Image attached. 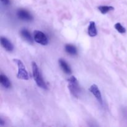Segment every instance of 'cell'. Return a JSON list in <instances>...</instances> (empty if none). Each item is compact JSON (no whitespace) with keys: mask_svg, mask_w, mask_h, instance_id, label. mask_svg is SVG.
<instances>
[{"mask_svg":"<svg viewBox=\"0 0 127 127\" xmlns=\"http://www.w3.org/2000/svg\"><path fill=\"white\" fill-rule=\"evenodd\" d=\"M32 74H33V77L34 80L35 81L36 84L39 88H42L43 89H47V86L45 82L43 80V78L42 76L40 71L36 63L32 62Z\"/></svg>","mask_w":127,"mask_h":127,"instance_id":"6da1fadb","label":"cell"},{"mask_svg":"<svg viewBox=\"0 0 127 127\" xmlns=\"http://www.w3.org/2000/svg\"><path fill=\"white\" fill-rule=\"evenodd\" d=\"M68 89L73 97L76 98L79 97L81 93V88L79 86L78 79L75 76H72L68 79Z\"/></svg>","mask_w":127,"mask_h":127,"instance_id":"7a4b0ae2","label":"cell"},{"mask_svg":"<svg viewBox=\"0 0 127 127\" xmlns=\"http://www.w3.org/2000/svg\"><path fill=\"white\" fill-rule=\"evenodd\" d=\"M14 62L17 64V67H18V72L17 74V78L18 79H24V80H28L29 79L28 72L26 70V67L24 64L23 62L19 59H14Z\"/></svg>","mask_w":127,"mask_h":127,"instance_id":"3957f363","label":"cell"},{"mask_svg":"<svg viewBox=\"0 0 127 127\" xmlns=\"http://www.w3.org/2000/svg\"><path fill=\"white\" fill-rule=\"evenodd\" d=\"M33 39H34L35 42L42 45H47L48 43V37L42 31H34Z\"/></svg>","mask_w":127,"mask_h":127,"instance_id":"277c9868","label":"cell"},{"mask_svg":"<svg viewBox=\"0 0 127 127\" xmlns=\"http://www.w3.org/2000/svg\"><path fill=\"white\" fill-rule=\"evenodd\" d=\"M17 16L19 19L25 21H31L33 20V17L27 10L20 9L17 11Z\"/></svg>","mask_w":127,"mask_h":127,"instance_id":"5b68a950","label":"cell"},{"mask_svg":"<svg viewBox=\"0 0 127 127\" xmlns=\"http://www.w3.org/2000/svg\"><path fill=\"white\" fill-rule=\"evenodd\" d=\"M89 91L93 94V95H94V96L95 97V99L97 100L99 103H100L101 105H102V97L101 93H100V90L99 89V88H98L96 84H93V85H91V86L89 88Z\"/></svg>","mask_w":127,"mask_h":127,"instance_id":"8992f818","label":"cell"},{"mask_svg":"<svg viewBox=\"0 0 127 127\" xmlns=\"http://www.w3.org/2000/svg\"><path fill=\"white\" fill-rule=\"evenodd\" d=\"M1 46L6 50L7 52H11L14 50V45L11 43V41L9 40L7 38L4 37H1Z\"/></svg>","mask_w":127,"mask_h":127,"instance_id":"52a82bcc","label":"cell"},{"mask_svg":"<svg viewBox=\"0 0 127 127\" xmlns=\"http://www.w3.org/2000/svg\"><path fill=\"white\" fill-rule=\"evenodd\" d=\"M20 34L21 36L26 41H27L28 43L32 44L33 42V38H32V35H31V33H30L29 31L27 29H22V30L20 32Z\"/></svg>","mask_w":127,"mask_h":127,"instance_id":"ba28073f","label":"cell"},{"mask_svg":"<svg viewBox=\"0 0 127 127\" xmlns=\"http://www.w3.org/2000/svg\"><path fill=\"white\" fill-rule=\"evenodd\" d=\"M58 63H59L60 66L61 67L64 73L67 74H69L72 73L71 69L70 66L69 64L63 59H60L58 60Z\"/></svg>","mask_w":127,"mask_h":127,"instance_id":"9c48e42d","label":"cell"},{"mask_svg":"<svg viewBox=\"0 0 127 127\" xmlns=\"http://www.w3.org/2000/svg\"><path fill=\"white\" fill-rule=\"evenodd\" d=\"M88 35L90 37H95L97 35V30L96 28V25L94 21H91L88 30Z\"/></svg>","mask_w":127,"mask_h":127,"instance_id":"30bf717a","label":"cell"},{"mask_svg":"<svg viewBox=\"0 0 127 127\" xmlns=\"http://www.w3.org/2000/svg\"><path fill=\"white\" fill-rule=\"evenodd\" d=\"M0 82L1 84L4 88H6V89H9V88H11V83L9 79H8L6 75L3 74H1L0 75Z\"/></svg>","mask_w":127,"mask_h":127,"instance_id":"8fae6325","label":"cell"},{"mask_svg":"<svg viewBox=\"0 0 127 127\" xmlns=\"http://www.w3.org/2000/svg\"><path fill=\"white\" fill-rule=\"evenodd\" d=\"M65 51L66 53L71 55H76L78 53V50L75 46L71 44H66L65 45Z\"/></svg>","mask_w":127,"mask_h":127,"instance_id":"7c38bea8","label":"cell"},{"mask_svg":"<svg viewBox=\"0 0 127 127\" xmlns=\"http://www.w3.org/2000/svg\"><path fill=\"white\" fill-rule=\"evenodd\" d=\"M98 9L100 11L102 14H105L109 12V11H113L114 10V7L113 6H100L98 7Z\"/></svg>","mask_w":127,"mask_h":127,"instance_id":"4fadbf2b","label":"cell"},{"mask_svg":"<svg viewBox=\"0 0 127 127\" xmlns=\"http://www.w3.org/2000/svg\"><path fill=\"white\" fill-rule=\"evenodd\" d=\"M115 29L120 33H125L126 32V29H125V27L120 23V22H117L115 24L114 26Z\"/></svg>","mask_w":127,"mask_h":127,"instance_id":"5bb4252c","label":"cell"},{"mask_svg":"<svg viewBox=\"0 0 127 127\" xmlns=\"http://www.w3.org/2000/svg\"><path fill=\"white\" fill-rule=\"evenodd\" d=\"M1 2H2V3L4 5L9 4L10 2L9 0H1Z\"/></svg>","mask_w":127,"mask_h":127,"instance_id":"9a60e30c","label":"cell"},{"mask_svg":"<svg viewBox=\"0 0 127 127\" xmlns=\"http://www.w3.org/2000/svg\"><path fill=\"white\" fill-rule=\"evenodd\" d=\"M4 125V122L3 120L1 118V119H0V125H1V126H3Z\"/></svg>","mask_w":127,"mask_h":127,"instance_id":"2e32d148","label":"cell"}]
</instances>
